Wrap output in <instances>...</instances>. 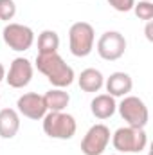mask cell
<instances>
[{
  "label": "cell",
  "instance_id": "7",
  "mask_svg": "<svg viewBox=\"0 0 153 155\" xmlns=\"http://www.w3.org/2000/svg\"><path fill=\"white\" fill-rule=\"evenodd\" d=\"M110 128L103 123L94 124L88 128V132L85 134L83 141H81V152L83 155H101L105 153V150L110 144Z\"/></svg>",
  "mask_w": 153,
  "mask_h": 155
},
{
  "label": "cell",
  "instance_id": "18",
  "mask_svg": "<svg viewBox=\"0 0 153 155\" xmlns=\"http://www.w3.org/2000/svg\"><path fill=\"white\" fill-rule=\"evenodd\" d=\"M16 15V4L15 0H0V20L9 22Z\"/></svg>",
  "mask_w": 153,
  "mask_h": 155
},
{
  "label": "cell",
  "instance_id": "9",
  "mask_svg": "<svg viewBox=\"0 0 153 155\" xmlns=\"http://www.w3.org/2000/svg\"><path fill=\"white\" fill-rule=\"evenodd\" d=\"M33 63L27 58H15L9 71L5 72V81L11 88H24L33 79Z\"/></svg>",
  "mask_w": 153,
  "mask_h": 155
},
{
  "label": "cell",
  "instance_id": "6",
  "mask_svg": "<svg viewBox=\"0 0 153 155\" xmlns=\"http://www.w3.org/2000/svg\"><path fill=\"white\" fill-rule=\"evenodd\" d=\"M2 38L9 49H13L16 52H24L33 47L34 31L24 24H7L2 31Z\"/></svg>",
  "mask_w": 153,
  "mask_h": 155
},
{
  "label": "cell",
  "instance_id": "5",
  "mask_svg": "<svg viewBox=\"0 0 153 155\" xmlns=\"http://www.w3.org/2000/svg\"><path fill=\"white\" fill-rule=\"evenodd\" d=\"M117 110L121 117L126 121V126L144 128L150 121V112L146 103L137 96H124L122 101L117 105Z\"/></svg>",
  "mask_w": 153,
  "mask_h": 155
},
{
  "label": "cell",
  "instance_id": "8",
  "mask_svg": "<svg viewBox=\"0 0 153 155\" xmlns=\"http://www.w3.org/2000/svg\"><path fill=\"white\" fill-rule=\"evenodd\" d=\"M96 49L105 61H115L126 52V38L119 31H106L99 36Z\"/></svg>",
  "mask_w": 153,
  "mask_h": 155
},
{
  "label": "cell",
  "instance_id": "15",
  "mask_svg": "<svg viewBox=\"0 0 153 155\" xmlns=\"http://www.w3.org/2000/svg\"><path fill=\"white\" fill-rule=\"evenodd\" d=\"M43 99H45V105H47L49 112H65V108L70 103L69 92H65L63 88H56V87L50 88L49 92H45Z\"/></svg>",
  "mask_w": 153,
  "mask_h": 155
},
{
  "label": "cell",
  "instance_id": "21",
  "mask_svg": "<svg viewBox=\"0 0 153 155\" xmlns=\"http://www.w3.org/2000/svg\"><path fill=\"white\" fill-rule=\"evenodd\" d=\"M5 79V67L0 63V81H4Z\"/></svg>",
  "mask_w": 153,
  "mask_h": 155
},
{
  "label": "cell",
  "instance_id": "13",
  "mask_svg": "<svg viewBox=\"0 0 153 155\" xmlns=\"http://www.w3.org/2000/svg\"><path fill=\"white\" fill-rule=\"evenodd\" d=\"M20 130V116L15 108L0 110V137L13 139Z\"/></svg>",
  "mask_w": 153,
  "mask_h": 155
},
{
  "label": "cell",
  "instance_id": "24",
  "mask_svg": "<svg viewBox=\"0 0 153 155\" xmlns=\"http://www.w3.org/2000/svg\"><path fill=\"white\" fill-rule=\"evenodd\" d=\"M151 2H153V0H151Z\"/></svg>",
  "mask_w": 153,
  "mask_h": 155
},
{
  "label": "cell",
  "instance_id": "19",
  "mask_svg": "<svg viewBox=\"0 0 153 155\" xmlns=\"http://www.w3.org/2000/svg\"><path fill=\"white\" fill-rule=\"evenodd\" d=\"M108 4L119 13H128V11L133 9L135 0H108Z\"/></svg>",
  "mask_w": 153,
  "mask_h": 155
},
{
  "label": "cell",
  "instance_id": "22",
  "mask_svg": "<svg viewBox=\"0 0 153 155\" xmlns=\"http://www.w3.org/2000/svg\"><path fill=\"white\" fill-rule=\"evenodd\" d=\"M0 99H2V94H0Z\"/></svg>",
  "mask_w": 153,
  "mask_h": 155
},
{
  "label": "cell",
  "instance_id": "10",
  "mask_svg": "<svg viewBox=\"0 0 153 155\" xmlns=\"http://www.w3.org/2000/svg\"><path fill=\"white\" fill-rule=\"evenodd\" d=\"M16 108L24 117L33 119V121L43 119V116L49 112L43 96H40L36 92H27V94L20 96L18 101H16Z\"/></svg>",
  "mask_w": 153,
  "mask_h": 155
},
{
  "label": "cell",
  "instance_id": "2",
  "mask_svg": "<svg viewBox=\"0 0 153 155\" xmlns=\"http://www.w3.org/2000/svg\"><path fill=\"white\" fill-rule=\"evenodd\" d=\"M112 144L121 153H139L148 146V135L144 128L122 126L112 134Z\"/></svg>",
  "mask_w": 153,
  "mask_h": 155
},
{
  "label": "cell",
  "instance_id": "1",
  "mask_svg": "<svg viewBox=\"0 0 153 155\" xmlns=\"http://www.w3.org/2000/svg\"><path fill=\"white\" fill-rule=\"evenodd\" d=\"M36 69L56 88H65V87L72 85L74 83V78H76L74 76V69L69 63H65V60L58 52H52V54H38L36 56Z\"/></svg>",
  "mask_w": 153,
  "mask_h": 155
},
{
  "label": "cell",
  "instance_id": "23",
  "mask_svg": "<svg viewBox=\"0 0 153 155\" xmlns=\"http://www.w3.org/2000/svg\"><path fill=\"white\" fill-rule=\"evenodd\" d=\"M150 155H151V153H150Z\"/></svg>",
  "mask_w": 153,
  "mask_h": 155
},
{
  "label": "cell",
  "instance_id": "4",
  "mask_svg": "<svg viewBox=\"0 0 153 155\" xmlns=\"http://www.w3.org/2000/svg\"><path fill=\"white\" fill-rule=\"evenodd\" d=\"M96 41L94 27L88 22H76L69 29V49L76 58H85L92 52Z\"/></svg>",
  "mask_w": 153,
  "mask_h": 155
},
{
  "label": "cell",
  "instance_id": "16",
  "mask_svg": "<svg viewBox=\"0 0 153 155\" xmlns=\"http://www.w3.org/2000/svg\"><path fill=\"white\" fill-rule=\"evenodd\" d=\"M60 49V36L52 29H45L38 35V54H52Z\"/></svg>",
  "mask_w": 153,
  "mask_h": 155
},
{
  "label": "cell",
  "instance_id": "14",
  "mask_svg": "<svg viewBox=\"0 0 153 155\" xmlns=\"http://www.w3.org/2000/svg\"><path fill=\"white\" fill-rule=\"evenodd\" d=\"M77 83L83 92H99L105 85V76L97 69H85L77 78Z\"/></svg>",
  "mask_w": 153,
  "mask_h": 155
},
{
  "label": "cell",
  "instance_id": "20",
  "mask_svg": "<svg viewBox=\"0 0 153 155\" xmlns=\"http://www.w3.org/2000/svg\"><path fill=\"white\" fill-rule=\"evenodd\" d=\"M151 29H153V24H151V22H148V25H146V38L150 40V41H151V40H153Z\"/></svg>",
  "mask_w": 153,
  "mask_h": 155
},
{
  "label": "cell",
  "instance_id": "11",
  "mask_svg": "<svg viewBox=\"0 0 153 155\" xmlns=\"http://www.w3.org/2000/svg\"><path fill=\"white\" fill-rule=\"evenodd\" d=\"M103 87H106V92L112 97H124V96H128L132 92L133 79L126 72H114V74H110L105 79Z\"/></svg>",
  "mask_w": 153,
  "mask_h": 155
},
{
  "label": "cell",
  "instance_id": "12",
  "mask_svg": "<svg viewBox=\"0 0 153 155\" xmlns=\"http://www.w3.org/2000/svg\"><path fill=\"white\" fill-rule=\"evenodd\" d=\"M90 110L94 117L105 121V119H110L117 110V103H115V97H112L110 94H99L92 99L90 103Z\"/></svg>",
  "mask_w": 153,
  "mask_h": 155
},
{
  "label": "cell",
  "instance_id": "3",
  "mask_svg": "<svg viewBox=\"0 0 153 155\" xmlns=\"http://www.w3.org/2000/svg\"><path fill=\"white\" fill-rule=\"evenodd\" d=\"M77 123L74 116L67 112H47L43 116V132L50 139L67 141L76 135Z\"/></svg>",
  "mask_w": 153,
  "mask_h": 155
},
{
  "label": "cell",
  "instance_id": "17",
  "mask_svg": "<svg viewBox=\"0 0 153 155\" xmlns=\"http://www.w3.org/2000/svg\"><path fill=\"white\" fill-rule=\"evenodd\" d=\"M133 11H135V15H137L139 20L151 22V18H153V2L151 0H139V4L135 2Z\"/></svg>",
  "mask_w": 153,
  "mask_h": 155
}]
</instances>
